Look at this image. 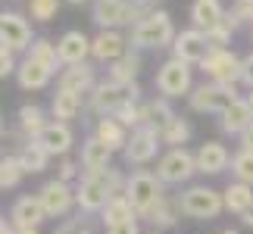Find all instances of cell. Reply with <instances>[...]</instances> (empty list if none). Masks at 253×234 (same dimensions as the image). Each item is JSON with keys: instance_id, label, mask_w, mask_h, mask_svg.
Segmentation results:
<instances>
[{"instance_id": "obj_56", "label": "cell", "mask_w": 253, "mask_h": 234, "mask_svg": "<svg viewBox=\"0 0 253 234\" xmlns=\"http://www.w3.org/2000/svg\"><path fill=\"white\" fill-rule=\"evenodd\" d=\"M250 32H253V25H250Z\"/></svg>"}, {"instance_id": "obj_10", "label": "cell", "mask_w": 253, "mask_h": 234, "mask_svg": "<svg viewBox=\"0 0 253 234\" xmlns=\"http://www.w3.org/2000/svg\"><path fill=\"white\" fill-rule=\"evenodd\" d=\"M163 147V141H160V131L157 128H144V125H138L131 134H128V144H125V162L128 165H147L157 159V153Z\"/></svg>"}, {"instance_id": "obj_21", "label": "cell", "mask_w": 253, "mask_h": 234, "mask_svg": "<svg viewBox=\"0 0 253 234\" xmlns=\"http://www.w3.org/2000/svg\"><path fill=\"white\" fill-rule=\"evenodd\" d=\"M82 172H106L113 162V150L106 147V144L97 138V134H87V138L82 141Z\"/></svg>"}, {"instance_id": "obj_35", "label": "cell", "mask_w": 253, "mask_h": 234, "mask_svg": "<svg viewBox=\"0 0 253 234\" xmlns=\"http://www.w3.org/2000/svg\"><path fill=\"white\" fill-rule=\"evenodd\" d=\"M191 138V122L188 119H181V116H172V119L160 128V141H163V147H184Z\"/></svg>"}, {"instance_id": "obj_23", "label": "cell", "mask_w": 253, "mask_h": 234, "mask_svg": "<svg viewBox=\"0 0 253 234\" xmlns=\"http://www.w3.org/2000/svg\"><path fill=\"white\" fill-rule=\"evenodd\" d=\"M184 216V209H181V197L178 194H166L157 206H153L147 212V222L153 228H160V231H166V228H175L178 225V219Z\"/></svg>"}, {"instance_id": "obj_30", "label": "cell", "mask_w": 253, "mask_h": 234, "mask_svg": "<svg viewBox=\"0 0 253 234\" xmlns=\"http://www.w3.org/2000/svg\"><path fill=\"white\" fill-rule=\"evenodd\" d=\"M16 156H19V162H22V169H25V175H38V172H44L47 169V162H50V156H47V150L38 144L35 138H28L22 147L16 150Z\"/></svg>"}, {"instance_id": "obj_31", "label": "cell", "mask_w": 253, "mask_h": 234, "mask_svg": "<svg viewBox=\"0 0 253 234\" xmlns=\"http://www.w3.org/2000/svg\"><path fill=\"white\" fill-rule=\"evenodd\" d=\"M100 219H103L106 228H113V225H122V222H134V219H138V212H134V206L128 203L125 194H116V197H110V203L103 206Z\"/></svg>"}, {"instance_id": "obj_40", "label": "cell", "mask_w": 253, "mask_h": 234, "mask_svg": "<svg viewBox=\"0 0 253 234\" xmlns=\"http://www.w3.org/2000/svg\"><path fill=\"white\" fill-rule=\"evenodd\" d=\"M231 32H235V28H231L225 19H222L216 28L203 32V35H207V41H210V50H222V47H228V44H231Z\"/></svg>"}, {"instance_id": "obj_42", "label": "cell", "mask_w": 253, "mask_h": 234, "mask_svg": "<svg viewBox=\"0 0 253 234\" xmlns=\"http://www.w3.org/2000/svg\"><path fill=\"white\" fill-rule=\"evenodd\" d=\"M56 178L66 181V184L79 181V178H82V162H79V159H69V156H63V159H60V169H56Z\"/></svg>"}, {"instance_id": "obj_26", "label": "cell", "mask_w": 253, "mask_h": 234, "mask_svg": "<svg viewBox=\"0 0 253 234\" xmlns=\"http://www.w3.org/2000/svg\"><path fill=\"white\" fill-rule=\"evenodd\" d=\"M94 134L116 153V150H125V144H128V134H131V131L125 128L119 119H113V116H100V119H97V125H94Z\"/></svg>"}, {"instance_id": "obj_36", "label": "cell", "mask_w": 253, "mask_h": 234, "mask_svg": "<svg viewBox=\"0 0 253 234\" xmlns=\"http://www.w3.org/2000/svg\"><path fill=\"white\" fill-rule=\"evenodd\" d=\"M22 178H25V169H22V162H19L16 153L0 156V191L19 188V181H22Z\"/></svg>"}, {"instance_id": "obj_17", "label": "cell", "mask_w": 253, "mask_h": 234, "mask_svg": "<svg viewBox=\"0 0 253 234\" xmlns=\"http://www.w3.org/2000/svg\"><path fill=\"white\" fill-rule=\"evenodd\" d=\"M56 50H60V60H63V69L66 66H82L87 63V56H91V38L79 28H69L60 41H56Z\"/></svg>"}, {"instance_id": "obj_47", "label": "cell", "mask_w": 253, "mask_h": 234, "mask_svg": "<svg viewBox=\"0 0 253 234\" xmlns=\"http://www.w3.org/2000/svg\"><path fill=\"white\" fill-rule=\"evenodd\" d=\"M238 141H241V150H253V125H250L244 134H241Z\"/></svg>"}, {"instance_id": "obj_1", "label": "cell", "mask_w": 253, "mask_h": 234, "mask_svg": "<svg viewBox=\"0 0 253 234\" xmlns=\"http://www.w3.org/2000/svg\"><path fill=\"white\" fill-rule=\"evenodd\" d=\"M175 35L178 32L172 25V16L166 9H153L144 22L131 25L128 44H131V50H163V47H172Z\"/></svg>"}, {"instance_id": "obj_3", "label": "cell", "mask_w": 253, "mask_h": 234, "mask_svg": "<svg viewBox=\"0 0 253 234\" xmlns=\"http://www.w3.org/2000/svg\"><path fill=\"white\" fill-rule=\"evenodd\" d=\"M125 197L134 206L138 219H147V212L157 206V203L166 197V184L157 178V172L138 169L134 175H128V184H125Z\"/></svg>"}, {"instance_id": "obj_12", "label": "cell", "mask_w": 253, "mask_h": 234, "mask_svg": "<svg viewBox=\"0 0 253 234\" xmlns=\"http://www.w3.org/2000/svg\"><path fill=\"white\" fill-rule=\"evenodd\" d=\"M0 44L9 47L13 53H28V47L35 44V35H32V22L16 13V9H9V13L0 16Z\"/></svg>"}, {"instance_id": "obj_55", "label": "cell", "mask_w": 253, "mask_h": 234, "mask_svg": "<svg viewBox=\"0 0 253 234\" xmlns=\"http://www.w3.org/2000/svg\"><path fill=\"white\" fill-rule=\"evenodd\" d=\"M153 3H160V0H153Z\"/></svg>"}, {"instance_id": "obj_41", "label": "cell", "mask_w": 253, "mask_h": 234, "mask_svg": "<svg viewBox=\"0 0 253 234\" xmlns=\"http://www.w3.org/2000/svg\"><path fill=\"white\" fill-rule=\"evenodd\" d=\"M53 234H91V216H84V212H79L75 219H66L60 228H56Z\"/></svg>"}, {"instance_id": "obj_38", "label": "cell", "mask_w": 253, "mask_h": 234, "mask_svg": "<svg viewBox=\"0 0 253 234\" xmlns=\"http://www.w3.org/2000/svg\"><path fill=\"white\" fill-rule=\"evenodd\" d=\"M153 9H157V3L153 0H125V25H138L144 22Z\"/></svg>"}, {"instance_id": "obj_18", "label": "cell", "mask_w": 253, "mask_h": 234, "mask_svg": "<svg viewBox=\"0 0 253 234\" xmlns=\"http://www.w3.org/2000/svg\"><path fill=\"white\" fill-rule=\"evenodd\" d=\"M56 87L63 91H72V94H82V97H91V91L97 87V72L91 63H82V66H66L56 78Z\"/></svg>"}, {"instance_id": "obj_27", "label": "cell", "mask_w": 253, "mask_h": 234, "mask_svg": "<svg viewBox=\"0 0 253 234\" xmlns=\"http://www.w3.org/2000/svg\"><path fill=\"white\" fill-rule=\"evenodd\" d=\"M91 19L100 28H122L125 25V0H94Z\"/></svg>"}, {"instance_id": "obj_49", "label": "cell", "mask_w": 253, "mask_h": 234, "mask_svg": "<svg viewBox=\"0 0 253 234\" xmlns=\"http://www.w3.org/2000/svg\"><path fill=\"white\" fill-rule=\"evenodd\" d=\"M241 222H244V225H250V228H253V206H250V209L244 212V216H241Z\"/></svg>"}, {"instance_id": "obj_13", "label": "cell", "mask_w": 253, "mask_h": 234, "mask_svg": "<svg viewBox=\"0 0 253 234\" xmlns=\"http://www.w3.org/2000/svg\"><path fill=\"white\" fill-rule=\"evenodd\" d=\"M9 222H13L16 231H32V228H41L47 222V209L38 194H22L16 197V203L9 206Z\"/></svg>"}, {"instance_id": "obj_4", "label": "cell", "mask_w": 253, "mask_h": 234, "mask_svg": "<svg viewBox=\"0 0 253 234\" xmlns=\"http://www.w3.org/2000/svg\"><path fill=\"white\" fill-rule=\"evenodd\" d=\"M113 169V165H110ZM110 169L106 172H82V178L75 181V203L84 216L103 212V206L110 203L113 191H110Z\"/></svg>"}, {"instance_id": "obj_54", "label": "cell", "mask_w": 253, "mask_h": 234, "mask_svg": "<svg viewBox=\"0 0 253 234\" xmlns=\"http://www.w3.org/2000/svg\"><path fill=\"white\" fill-rule=\"evenodd\" d=\"M222 234H238V231H231V228H225V231H222Z\"/></svg>"}, {"instance_id": "obj_39", "label": "cell", "mask_w": 253, "mask_h": 234, "mask_svg": "<svg viewBox=\"0 0 253 234\" xmlns=\"http://www.w3.org/2000/svg\"><path fill=\"white\" fill-rule=\"evenodd\" d=\"M63 0H28V16L35 19V22H50L56 16V9H60Z\"/></svg>"}, {"instance_id": "obj_2", "label": "cell", "mask_w": 253, "mask_h": 234, "mask_svg": "<svg viewBox=\"0 0 253 234\" xmlns=\"http://www.w3.org/2000/svg\"><path fill=\"white\" fill-rule=\"evenodd\" d=\"M125 103H141V87L138 81L134 84H119V81H97V87L87 97V110L94 116H116Z\"/></svg>"}, {"instance_id": "obj_51", "label": "cell", "mask_w": 253, "mask_h": 234, "mask_svg": "<svg viewBox=\"0 0 253 234\" xmlns=\"http://www.w3.org/2000/svg\"><path fill=\"white\" fill-rule=\"evenodd\" d=\"M16 234H41V228H32V231H16Z\"/></svg>"}, {"instance_id": "obj_7", "label": "cell", "mask_w": 253, "mask_h": 234, "mask_svg": "<svg viewBox=\"0 0 253 234\" xmlns=\"http://www.w3.org/2000/svg\"><path fill=\"white\" fill-rule=\"evenodd\" d=\"M178 197H181L184 216H191V219L210 222V219H219L222 212H225V200H222V194L207 188V184H191V188H184Z\"/></svg>"}, {"instance_id": "obj_8", "label": "cell", "mask_w": 253, "mask_h": 234, "mask_svg": "<svg viewBox=\"0 0 253 234\" xmlns=\"http://www.w3.org/2000/svg\"><path fill=\"white\" fill-rule=\"evenodd\" d=\"M235 100H238V87L216 84V81H203V84H197L191 91L188 106H191L194 113H216V116H222Z\"/></svg>"}, {"instance_id": "obj_5", "label": "cell", "mask_w": 253, "mask_h": 234, "mask_svg": "<svg viewBox=\"0 0 253 234\" xmlns=\"http://www.w3.org/2000/svg\"><path fill=\"white\" fill-rule=\"evenodd\" d=\"M153 84H157L160 97H166V100L191 97V91H194V69H191V63H181V60H175V56H169V60L157 69Z\"/></svg>"}, {"instance_id": "obj_11", "label": "cell", "mask_w": 253, "mask_h": 234, "mask_svg": "<svg viewBox=\"0 0 253 234\" xmlns=\"http://www.w3.org/2000/svg\"><path fill=\"white\" fill-rule=\"evenodd\" d=\"M38 197H41L44 209H47V219H66L75 206H79V203H75V188L60 181V178L44 181L41 191H38Z\"/></svg>"}, {"instance_id": "obj_9", "label": "cell", "mask_w": 253, "mask_h": 234, "mask_svg": "<svg viewBox=\"0 0 253 234\" xmlns=\"http://www.w3.org/2000/svg\"><path fill=\"white\" fill-rule=\"evenodd\" d=\"M200 69H203V75H207V81L231 84V87L241 84V56L235 50H228V47H222V50H210L207 56H203Z\"/></svg>"}, {"instance_id": "obj_46", "label": "cell", "mask_w": 253, "mask_h": 234, "mask_svg": "<svg viewBox=\"0 0 253 234\" xmlns=\"http://www.w3.org/2000/svg\"><path fill=\"white\" fill-rule=\"evenodd\" d=\"M106 234H141V231H138V219H134V222H122V225L106 228Z\"/></svg>"}, {"instance_id": "obj_16", "label": "cell", "mask_w": 253, "mask_h": 234, "mask_svg": "<svg viewBox=\"0 0 253 234\" xmlns=\"http://www.w3.org/2000/svg\"><path fill=\"white\" fill-rule=\"evenodd\" d=\"M41 147L47 150V156H69V150H72V144H75V134H72V128H69V122H56V119H50L47 122V128L35 138Z\"/></svg>"}, {"instance_id": "obj_32", "label": "cell", "mask_w": 253, "mask_h": 234, "mask_svg": "<svg viewBox=\"0 0 253 234\" xmlns=\"http://www.w3.org/2000/svg\"><path fill=\"white\" fill-rule=\"evenodd\" d=\"M222 200H225V209L235 212V216H244L253 206V188L244 181H231L225 191H222Z\"/></svg>"}, {"instance_id": "obj_34", "label": "cell", "mask_w": 253, "mask_h": 234, "mask_svg": "<svg viewBox=\"0 0 253 234\" xmlns=\"http://www.w3.org/2000/svg\"><path fill=\"white\" fill-rule=\"evenodd\" d=\"M47 128V113L41 110L38 103H25L19 106V131L25 134V138H38Z\"/></svg>"}, {"instance_id": "obj_14", "label": "cell", "mask_w": 253, "mask_h": 234, "mask_svg": "<svg viewBox=\"0 0 253 234\" xmlns=\"http://www.w3.org/2000/svg\"><path fill=\"white\" fill-rule=\"evenodd\" d=\"M128 53V38H125L119 28H100L94 38H91V56L97 63H106L113 66L116 60Z\"/></svg>"}, {"instance_id": "obj_45", "label": "cell", "mask_w": 253, "mask_h": 234, "mask_svg": "<svg viewBox=\"0 0 253 234\" xmlns=\"http://www.w3.org/2000/svg\"><path fill=\"white\" fill-rule=\"evenodd\" d=\"M241 84H247L253 91V53L241 56Z\"/></svg>"}, {"instance_id": "obj_19", "label": "cell", "mask_w": 253, "mask_h": 234, "mask_svg": "<svg viewBox=\"0 0 253 234\" xmlns=\"http://www.w3.org/2000/svg\"><path fill=\"white\" fill-rule=\"evenodd\" d=\"M194 159H197V172H203V175H222L231 165V153H228L225 144L207 141V144H200V147L194 150Z\"/></svg>"}, {"instance_id": "obj_25", "label": "cell", "mask_w": 253, "mask_h": 234, "mask_svg": "<svg viewBox=\"0 0 253 234\" xmlns=\"http://www.w3.org/2000/svg\"><path fill=\"white\" fill-rule=\"evenodd\" d=\"M50 78H53V72L44 69L41 63H35L32 56H25V60L19 63V69H16V81H19L22 91H41V87L50 84Z\"/></svg>"}, {"instance_id": "obj_50", "label": "cell", "mask_w": 253, "mask_h": 234, "mask_svg": "<svg viewBox=\"0 0 253 234\" xmlns=\"http://www.w3.org/2000/svg\"><path fill=\"white\" fill-rule=\"evenodd\" d=\"M3 134H6V125H3V116H0V141H3Z\"/></svg>"}, {"instance_id": "obj_57", "label": "cell", "mask_w": 253, "mask_h": 234, "mask_svg": "<svg viewBox=\"0 0 253 234\" xmlns=\"http://www.w3.org/2000/svg\"><path fill=\"white\" fill-rule=\"evenodd\" d=\"M0 16H3V13H0Z\"/></svg>"}, {"instance_id": "obj_33", "label": "cell", "mask_w": 253, "mask_h": 234, "mask_svg": "<svg viewBox=\"0 0 253 234\" xmlns=\"http://www.w3.org/2000/svg\"><path fill=\"white\" fill-rule=\"evenodd\" d=\"M25 56H32L35 63H41L44 69H50L53 75L63 69V60H60V50H56V44L50 41V38H35V44L28 47V53Z\"/></svg>"}, {"instance_id": "obj_28", "label": "cell", "mask_w": 253, "mask_h": 234, "mask_svg": "<svg viewBox=\"0 0 253 234\" xmlns=\"http://www.w3.org/2000/svg\"><path fill=\"white\" fill-rule=\"evenodd\" d=\"M172 116H178L172 110V103L166 100V97H153V100H141V125L144 128H163Z\"/></svg>"}, {"instance_id": "obj_6", "label": "cell", "mask_w": 253, "mask_h": 234, "mask_svg": "<svg viewBox=\"0 0 253 234\" xmlns=\"http://www.w3.org/2000/svg\"><path fill=\"white\" fill-rule=\"evenodd\" d=\"M194 175H197V159H194V153L188 147H172L166 150L157 159V178L172 188H181V184H188Z\"/></svg>"}, {"instance_id": "obj_15", "label": "cell", "mask_w": 253, "mask_h": 234, "mask_svg": "<svg viewBox=\"0 0 253 234\" xmlns=\"http://www.w3.org/2000/svg\"><path fill=\"white\" fill-rule=\"evenodd\" d=\"M207 53H210V41H207L203 32H197V28H184V32L175 35V41H172V56H175V60L200 66Z\"/></svg>"}, {"instance_id": "obj_43", "label": "cell", "mask_w": 253, "mask_h": 234, "mask_svg": "<svg viewBox=\"0 0 253 234\" xmlns=\"http://www.w3.org/2000/svg\"><path fill=\"white\" fill-rule=\"evenodd\" d=\"M228 13L235 16L241 25H244V22H250V25H253V0H235Z\"/></svg>"}, {"instance_id": "obj_37", "label": "cell", "mask_w": 253, "mask_h": 234, "mask_svg": "<svg viewBox=\"0 0 253 234\" xmlns=\"http://www.w3.org/2000/svg\"><path fill=\"white\" fill-rule=\"evenodd\" d=\"M231 175L235 181H244L253 188V150H238L231 156Z\"/></svg>"}, {"instance_id": "obj_48", "label": "cell", "mask_w": 253, "mask_h": 234, "mask_svg": "<svg viewBox=\"0 0 253 234\" xmlns=\"http://www.w3.org/2000/svg\"><path fill=\"white\" fill-rule=\"evenodd\" d=\"M0 234H16V228H13V222H9L6 216H0Z\"/></svg>"}, {"instance_id": "obj_53", "label": "cell", "mask_w": 253, "mask_h": 234, "mask_svg": "<svg viewBox=\"0 0 253 234\" xmlns=\"http://www.w3.org/2000/svg\"><path fill=\"white\" fill-rule=\"evenodd\" d=\"M247 103H250V106H253V91H250V94H247Z\"/></svg>"}, {"instance_id": "obj_44", "label": "cell", "mask_w": 253, "mask_h": 234, "mask_svg": "<svg viewBox=\"0 0 253 234\" xmlns=\"http://www.w3.org/2000/svg\"><path fill=\"white\" fill-rule=\"evenodd\" d=\"M19 69V63H16V53L9 50V47L0 44V78H6V75H16Z\"/></svg>"}, {"instance_id": "obj_24", "label": "cell", "mask_w": 253, "mask_h": 234, "mask_svg": "<svg viewBox=\"0 0 253 234\" xmlns=\"http://www.w3.org/2000/svg\"><path fill=\"white\" fill-rule=\"evenodd\" d=\"M84 106H87V97L72 94V91H63V87H56V94L50 97V116H53L56 122H72Z\"/></svg>"}, {"instance_id": "obj_20", "label": "cell", "mask_w": 253, "mask_h": 234, "mask_svg": "<svg viewBox=\"0 0 253 234\" xmlns=\"http://www.w3.org/2000/svg\"><path fill=\"white\" fill-rule=\"evenodd\" d=\"M250 125H253V106L247 103V97H238V100L219 116V128L225 134H231V138H241Z\"/></svg>"}, {"instance_id": "obj_29", "label": "cell", "mask_w": 253, "mask_h": 234, "mask_svg": "<svg viewBox=\"0 0 253 234\" xmlns=\"http://www.w3.org/2000/svg\"><path fill=\"white\" fill-rule=\"evenodd\" d=\"M138 72H141V53L138 50H128L122 60L106 66V78H110V81H119V84H134Z\"/></svg>"}, {"instance_id": "obj_52", "label": "cell", "mask_w": 253, "mask_h": 234, "mask_svg": "<svg viewBox=\"0 0 253 234\" xmlns=\"http://www.w3.org/2000/svg\"><path fill=\"white\" fill-rule=\"evenodd\" d=\"M69 3H87V0H69ZM91 3H94V0H91Z\"/></svg>"}, {"instance_id": "obj_22", "label": "cell", "mask_w": 253, "mask_h": 234, "mask_svg": "<svg viewBox=\"0 0 253 234\" xmlns=\"http://www.w3.org/2000/svg\"><path fill=\"white\" fill-rule=\"evenodd\" d=\"M228 9L222 6V0H194L191 3V28L197 32H210L225 19Z\"/></svg>"}]
</instances>
